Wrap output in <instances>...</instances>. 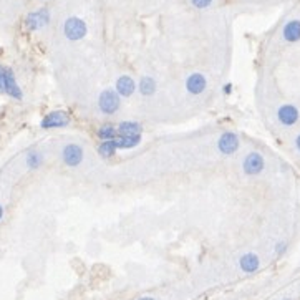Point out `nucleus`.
Returning <instances> with one entry per match:
<instances>
[{"label":"nucleus","instance_id":"obj_10","mask_svg":"<svg viewBox=\"0 0 300 300\" xmlns=\"http://www.w3.org/2000/svg\"><path fill=\"white\" fill-rule=\"evenodd\" d=\"M300 118V111L294 105H282L277 110V119L284 126H294Z\"/></svg>","mask_w":300,"mask_h":300},{"label":"nucleus","instance_id":"obj_13","mask_svg":"<svg viewBox=\"0 0 300 300\" xmlns=\"http://www.w3.org/2000/svg\"><path fill=\"white\" fill-rule=\"evenodd\" d=\"M116 149H131L141 143V135H116L111 139Z\"/></svg>","mask_w":300,"mask_h":300},{"label":"nucleus","instance_id":"obj_17","mask_svg":"<svg viewBox=\"0 0 300 300\" xmlns=\"http://www.w3.org/2000/svg\"><path fill=\"white\" fill-rule=\"evenodd\" d=\"M118 135H141L143 126L138 121H121L118 126Z\"/></svg>","mask_w":300,"mask_h":300},{"label":"nucleus","instance_id":"obj_14","mask_svg":"<svg viewBox=\"0 0 300 300\" xmlns=\"http://www.w3.org/2000/svg\"><path fill=\"white\" fill-rule=\"evenodd\" d=\"M259 265H261V261H259V257L256 254H244L241 259H239V267H241L245 274H252V272H256L259 269Z\"/></svg>","mask_w":300,"mask_h":300},{"label":"nucleus","instance_id":"obj_3","mask_svg":"<svg viewBox=\"0 0 300 300\" xmlns=\"http://www.w3.org/2000/svg\"><path fill=\"white\" fill-rule=\"evenodd\" d=\"M265 168V161L261 153L251 151L242 161V171L245 176H259Z\"/></svg>","mask_w":300,"mask_h":300},{"label":"nucleus","instance_id":"obj_5","mask_svg":"<svg viewBox=\"0 0 300 300\" xmlns=\"http://www.w3.org/2000/svg\"><path fill=\"white\" fill-rule=\"evenodd\" d=\"M85 159V151L80 144L77 143H70L66 144L62 149V161L68 166V168H77L83 163Z\"/></svg>","mask_w":300,"mask_h":300},{"label":"nucleus","instance_id":"obj_16","mask_svg":"<svg viewBox=\"0 0 300 300\" xmlns=\"http://www.w3.org/2000/svg\"><path fill=\"white\" fill-rule=\"evenodd\" d=\"M45 163V158H43V153L42 151H29L25 156V164L29 169H38L42 168Z\"/></svg>","mask_w":300,"mask_h":300},{"label":"nucleus","instance_id":"obj_22","mask_svg":"<svg viewBox=\"0 0 300 300\" xmlns=\"http://www.w3.org/2000/svg\"><path fill=\"white\" fill-rule=\"evenodd\" d=\"M285 249H287V244H285V242H279L277 247H276V252H277V254H284Z\"/></svg>","mask_w":300,"mask_h":300},{"label":"nucleus","instance_id":"obj_11","mask_svg":"<svg viewBox=\"0 0 300 300\" xmlns=\"http://www.w3.org/2000/svg\"><path fill=\"white\" fill-rule=\"evenodd\" d=\"M115 91L121 98H130L136 91V82L130 75H121L115 83Z\"/></svg>","mask_w":300,"mask_h":300},{"label":"nucleus","instance_id":"obj_20","mask_svg":"<svg viewBox=\"0 0 300 300\" xmlns=\"http://www.w3.org/2000/svg\"><path fill=\"white\" fill-rule=\"evenodd\" d=\"M191 4L196 7V9H208V7H211L212 0H191Z\"/></svg>","mask_w":300,"mask_h":300},{"label":"nucleus","instance_id":"obj_7","mask_svg":"<svg viewBox=\"0 0 300 300\" xmlns=\"http://www.w3.org/2000/svg\"><path fill=\"white\" fill-rule=\"evenodd\" d=\"M48 23H50V10L48 9H38L35 12H30L25 18V27L30 32L42 30Z\"/></svg>","mask_w":300,"mask_h":300},{"label":"nucleus","instance_id":"obj_23","mask_svg":"<svg viewBox=\"0 0 300 300\" xmlns=\"http://www.w3.org/2000/svg\"><path fill=\"white\" fill-rule=\"evenodd\" d=\"M222 91H224V95H229V93H232V85L231 83H226Z\"/></svg>","mask_w":300,"mask_h":300},{"label":"nucleus","instance_id":"obj_15","mask_svg":"<svg viewBox=\"0 0 300 300\" xmlns=\"http://www.w3.org/2000/svg\"><path fill=\"white\" fill-rule=\"evenodd\" d=\"M156 88H158L156 80H155V78H151V77H143V78L138 82V90H139V93H141L143 96H151V95H155V93H156Z\"/></svg>","mask_w":300,"mask_h":300},{"label":"nucleus","instance_id":"obj_27","mask_svg":"<svg viewBox=\"0 0 300 300\" xmlns=\"http://www.w3.org/2000/svg\"><path fill=\"white\" fill-rule=\"evenodd\" d=\"M284 300H292V298H284Z\"/></svg>","mask_w":300,"mask_h":300},{"label":"nucleus","instance_id":"obj_4","mask_svg":"<svg viewBox=\"0 0 300 300\" xmlns=\"http://www.w3.org/2000/svg\"><path fill=\"white\" fill-rule=\"evenodd\" d=\"M68 124H70V116L62 110H55L43 116V119L40 121V128L57 130V128H65V126H68Z\"/></svg>","mask_w":300,"mask_h":300},{"label":"nucleus","instance_id":"obj_12","mask_svg":"<svg viewBox=\"0 0 300 300\" xmlns=\"http://www.w3.org/2000/svg\"><path fill=\"white\" fill-rule=\"evenodd\" d=\"M282 38L287 43H297L300 42V20L292 18L282 29Z\"/></svg>","mask_w":300,"mask_h":300},{"label":"nucleus","instance_id":"obj_24","mask_svg":"<svg viewBox=\"0 0 300 300\" xmlns=\"http://www.w3.org/2000/svg\"><path fill=\"white\" fill-rule=\"evenodd\" d=\"M295 148L298 149V153H300V135L295 138Z\"/></svg>","mask_w":300,"mask_h":300},{"label":"nucleus","instance_id":"obj_19","mask_svg":"<svg viewBox=\"0 0 300 300\" xmlns=\"http://www.w3.org/2000/svg\"><path fill=\"white\" fill-rule=\"evenodd\" d=\"M116 146L113 141H102L98 146V155L105 158V159H108V158H113L116 155Z\"/></svg>","mask_w":300,"mask_h":300},{"label":"nucleus","instance_id":"obj_26","mask_svg":"<svg viewBox=\"0 0 300 300\" xmlns=\"http://www.w3.org/2000/svg\"><path fill=\"white\" fill-rule=\"evenodd\" d=\"M139 300H155V298H151V297H143V298H139Z\"/></svg>","mask_w":300,"mask_h":300},{"label":"nucleus","instance_id":"obj_18","mask_svg":"<svg viewBox=\"0 0 300 300\" xmlns=\"http://www.w3.org/2000/svg\"><path fill=\"white\" fill-rule=\"evenodd\" d=\"M116 135H118V128L111 123H105L103 126L98 128V138L102 139V141H111Z\"/></svg>","mask_w":300,"mask_h":300},{"label":"nucleus","instance_id":"obj_21","mask_svg":"<svg viewBox=\"0 0 300 300\" xmlns=\"http://www.w3.org/2000/svg\"><path fill=\"white\" fill-rule=\"evenodd\" d=\"M5 68L2 63H0V95H4V77H5Z\"/></svg>","mask_w":300,"mask_h":300},{"label":"nucleus","instance_id":"obj_25","mask_svg":"<svg viewBox=\"0 0 300 300\" xmlns=\"http://www.w3.org/2000/svg\"><path fill=\"white\" fill-rule=\"evenodd\" d=\"M2 217H4V208H2V204H0V221H2Z\"/></svg>","mask_w":300,"mask_h":300},{"label":"nucleus","instance_id":"obj_9","mask_svg":"<svg viewBox=\"0 0 300 300\" xmlns=\"http://www.w3.org/2000/svg\"><path fill=\"white\" fill-rule=\"evenodd\" d=\"M206 88H208V80H206L203 73H199V71L191 73L188 80H186V90H188V93H191V95H194V96L203 95Z\"/></svg>","mask_w":300,"mask_h":300},{"label":"nucleus","instance_id":"obj_2","mask_svg":"<svg viewBox=\"0 0 300 300\" xmlns=\"http://www.w3.org/2000/svg\"><path fill=\"white\" fill-rule=\"evenodd\" d=\"M86 32H88V27H86L85 20L80 18V17H70L65 20L63 23V33L65 37L71 40V42H78V40H82Z\"/></svg>","mask_w":300,"mask_h":300},{"label":"nucleus","instance_id":"obj_8","mask_svg":"<svg viewBox=\"0 0 300 300\" xmlns=\"http://www.w3.org/2000/svg\"><path fill=\"white\" fill-rule=\"evenodd\" d=\"M241 141H239V136L232 131H226L222 133L217 139V151L224 156H231L239 149Z\"/></svg>","mask_w":300,"mask_h":300},{"label":"nucleus","instance_id":"obj_6","mask_svg":"<svg viewBox=\"0 0 300 300\" xmlns=\"http://www.w3.org/2000/svg\"><path fill=\"white\" fill-rule=\"evenodd\" d=\"M4 95L15 99V102H22L23 99V91L17 82L15 73H13V70L9 68V66L5 68V77H4Z\"/></svg>","mask_w":300,"mask_h":300},{"label":"nucleus","instance_id":"obj_1","mask_svg":"<svg viewBox=\"0 0 300 300\" xmlns=\"http://www.w3.org/2000/svg\"><path fill=\"white\" fill-rule=\"evenodd\" d=\"M121 105V96L115 90H105L98 96V108L103 115H115Z\"/></svg>","mask_w":300,"mask_h":300}]
</instances>
